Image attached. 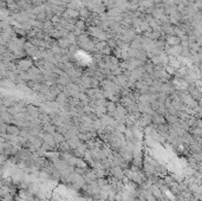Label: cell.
I'll list each match as a JSON object with an SVG mask.
<instances>
[{
  "instance_id": "cell-1",
  "label": "cell",
  "mask_w": 202,
  "mask_h": 201,
  "mask_svg": "<svg viewBox=\"0 0 202 201\" xmlns=\"http://www.w3.org/2000/svg\"><path fill=\"white\" fill-rule=\"evenodd\" d=\"M168 43L171 46H176V45H180L181 39H180V37H177V36H170V37H168Z\"/></svg>"
},
{
  "instance_id": "cell-2",
  "label": "cell",
  "mask_w": 202,
  "mask_h": 201,
  "mask_svg": "<svg viewBox=\"0 0 202 201\" xmlns=\"http://www.w3.org/2000/svg\"><path fill=\"white\" fill-rule=\"evenodd\" d=\"M197 69H199V72H201V74H202V63L199 65V68H197Z\"/></svg>"
}]
</instances>
